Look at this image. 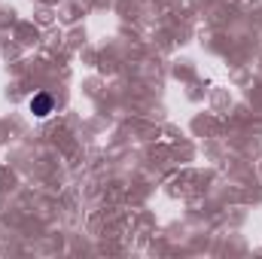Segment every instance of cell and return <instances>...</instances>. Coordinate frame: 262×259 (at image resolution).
I'll use <instances>...</instances> for the list:
<instances>
[{
  "label": "cell",
  "instance_id": "obj_1",
  "mask_svg": "<svg viewBox=\"0 0 262 259\" xmlns=\"http://www.w3.org/2000/svg\"><path fill=\"white\" fill-rule=\"evenodd\" d=\"M52 107H55V101H52V95H49V92H40V95H34V98H31V113H34V116H40V119H46V116L52 113Z\"/></svg>",
  "mask_w": 262,
  "mask_h": 259
}]
</instances>
